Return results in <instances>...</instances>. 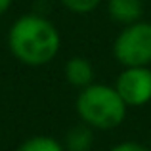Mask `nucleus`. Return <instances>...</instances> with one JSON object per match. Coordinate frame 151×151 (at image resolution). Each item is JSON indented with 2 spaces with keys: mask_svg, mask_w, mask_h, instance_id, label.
<instances>
[{
  "mask_svg": "<svg viewBox=\"0 0 151 151\" xmlns=\"http://www.w3.org/2000/svg\"><path fill=\"white\" fill-rule=\"evenodd\" d=\"M10 6H12V0H0V17L10 10Z\"/></svg>",
  "mask_w": 151,
  "mask_h": 151,
  "instance_id": "11",
  "label": "nucleus"
},
{
  "mask_svg": "<svg viewBox=\"0 0 151 151\" xmlns=\"http://www.w3.org/2000/svg\"><path fill=\"white\" fill-rule=\"evenodd\" d=\"M109 151H151L147 145L140 144V142H121V144H115Z\"/></svg>",
  "mask_w": 151,
  "mask_h": 151,
  "instance_id": "10",
  "label": "nucleus"
},
{
  "mask_svg": "<svg viewBox=\"0 0 151 151\" xmlns=\"http://www.w3.org/2000/svg\"><path fill=\"white\" fill-rule=\"evenodd\" d=\"M107 14L119 25H130L142 19L144 2L142 0H107Z\"/></svg>",
  "mask_w": 151,
  "mask_h": 151,
  "instance_id": "6",
  "label": "nucleus"
},
{
  "mask_svg": "<svg viewBox=\"0 0 151 151\" xmlns=\"http://www.w3.org/2000/svg\"><path fill=\"white\" fill-rule=\"evenodd\" d=\"M113 86L128 107L147 105L151 101V67H122Z\"/></svg>",
  "mask_w": 151,
  "mask_h": 151,
  "instance_id": "4",
  "label": "nucleus"
},
{
  "mask_svg": "<svg viewBox=\"0 0 151 151\" xmlns=\"http://www.w3.org/2000/svg\"><path fill=\"white\" fill-rule=\"evenodd\" d=\"M8 48L19 63L42 67L54 61L61 48V35L48 17L23 14L10 25Z\"/></svg>",
  "mask_w": 151,
  "mask_h": 151,
  "instance_id": "1",
  "label": "nucleus"
},
{
  "mask_svg": "<svg viewBox=\"0 0 151 151\" xmlns=\"http://www.w3.org/2000/svg\"><path fill=\"white\" fill-rule=\"evenodd\" d=\"M17 151H65V145L52 136L38 134V136H31L25 142H21Z\"/></svg>",
  "mask_w": 151,
  "mask_h": 151,
  "instance_id": "8",
  "label": "nucleus"
},
{
  "mask_svg": "<svg viewBox=\"0 0 151 151\" xmlns=\"http://www.w3.org/2000/svg\"><path fill=\"white\" fill-rule=\"evenodd\" d=\"M63 75H65V81L73 88L78 90H82L84 86L94 82V67L82 55H73V58L67 59L65 67H63Z\"/></svg>",
  "mask_w": 151,
  "mask_h": 151,
  "instance_id": "5",
  "label": "nucleus"
},
{
  "mask_svg": "<svg viewBox=\"0 0 151 151\" xmlns=\"http://www.w3.org/2000/svg\"><path fill=\"white\" fill-rule=\"evenodd\" d=\"M113 55L122 67L151 65V21L124 25L113 42Z\"/></svg>",
  "mask_w": 151,
  "mask_h": 151,
  "instance_id": "3",
  "label": "nucleus"
},
{
  "mask_svg": "<svg viewBox=\"0 0 151 151\" xmlns=\"http://www.w3.org/2000/svg\"><path fill=\"white\" fill-rule=\"evenodd\" d=\"M94 144V128L81 122L67 130L65 134V151H90Z\"/></svg>",
  "mask_w": 151,
  "mask_h": 151,
  "instance_id": "7",
  "label": "nucleus"
},
{
  "mask_svg": "<svg viewBox=\"0 0 151 151\" xmlns=\"http://www.w3.org/2000/svg\"><path fill=\"white\" fill-rule=\"evenodd\" d=\"M75 109L81 122L94 130H111L122 124L128 105L119 96L117 88L109 84H92L78 90Z\"/></svg>",
  "mask_w": 151,
  "mask_h": 151,
  "instance_id": "2",
  "label": "nucleus"
},
{
  "mask_svg": "<svg viewBox=\"0 0 151 151\" xmlns=\"http://www.w3.org/2000/svg\"><path fill=\"white\" fill-rule=\"evenodd\" d=\"M59 2L69 12H73V14L84 15V14H90V12L96 10L101 4V0H59Z\"/></svg>",
  "mask_w": 151,
  "mask_h": 151,
  "instance_id": "9",
  "label": "nucleus"
}]
</instances>
